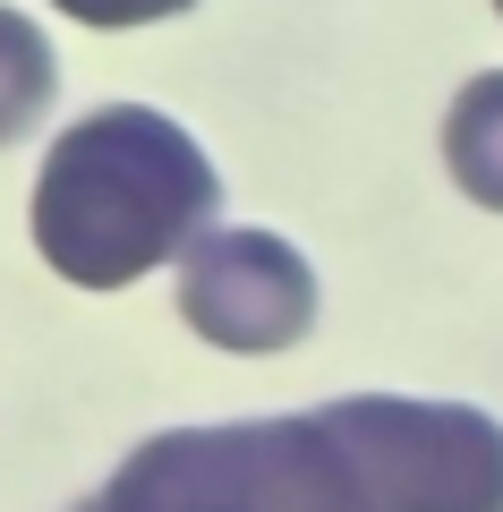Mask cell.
I'll return each instance as SVG.
<instances>
[{
	"mask_svg": "<svg viewBox=\"0 0 503 512\" xmlns=\"http://www.w3.org/2000/svg\"><path fill=\"white\" fill-rule=\"evenodd\" d=\"M120 512H503V427L469 402L359 393L299 419H222L137 444Z\"/></svg>",
	"mask_w": 503,
	"mask_h": 512,
	"instance_id": "1",
	"label": "cell"
},
{
	"mask_svg": "<svg viewBox=\"0 0 503 512\" xmlns=\"http://www.w3.org/2000/svg\"><path fill=\"white\" fill-rule=\"evenodd\" d=\"M180 316L197 342L265 359L316 325V274L273 231H197L180 248Z\"/></svg>",
	"mask_w": 503,
	"mask_h": 512,
	"instance_id": "3",
	"label": "cell"
},
{
	"mask_svg": "<svg viewBox=\"0 0 503 512\" xmlns=\"http://www.w3.org/2000/svg\"><path fill=\"white\" fill-rule=\"evenodd\" d=\"M52 9H69L77 26H154V18L197 9V0H52Z\"/></svg>",
	"mask_w": 503,
	"mask_h": 512,
	"instance_id": "6",
	"label": "cell"
},
{
	"mask_svg": "<svg viewBox=\"0 0 503 512\" xmlns=\"http://www.w3.org/2000/svg\"><path fill=\"white\" fill-rule=\"evenodd\" d=\"M444 163L461 180V197H478L486 214H503V69L469 77L444 111Z\"/></svg>",
	"mask_w": 503,
	"mask_h": 512,
	"instance_id": "4",
	"label": "cell"
},
{
	"mask_svg": "<svg viewBox=\"0 0 503 512\" xmlns=\"http://www.w3.org/2000/svg\"><path fill=\"white\" fill-rule=\"evenodd\" d=\"M52 94H60V60L43 43V26L0 9V146H18L26 128L52 111Z\"/></svg>",
	"mask_w": 503,
	"mask_h": 512,
	"instance_id": "5",
	"label": "cell"
},
{
	"mask_svg": "<svg viewBox=\"0 0 503 512\" xmlns=\"http://www.w3.org/2000/svg\"><path fill=\"white\" fill-rule=\"evenodd\" d=\"M214 214L222 180L205 146L145 103H111L60 128L35 180V248L52 274L86 282V291H120V282L171 265L197 231H214Z\"/></svg>",
	"mask_w": 503,
	"mask_h": 512,
	"instance_id": "2",
	"label": "cell"
},
{
	"mask_svg": "<svg viewBox=\"0 0 503 512\" xmlns=\"http://www.w3.org/2000/svg\"><path fill=\"white\" fill-rule=\"evenodd\" d=\"M77 512H120V504H111V495H94V504H77Z\"/></svg>",
	"mask_w": 503,
	"mask_h": 512,
	"instance_id": "7",
	"label": "cell"
},
{
	"mask_svg": "<svg viewBox=\"0 0 503 512\" xmlns=\"http://www.w3.org/2000/svg\"><path fill=\"white\" fill-rule=\"evenodd\" d=\"M495 9H503V0H495Z\"/></svg>",
	"mask_w": 503,
	"mask_h": 512,
	"instance_id": "8",
	"label": "cell"
}]
</instances>
